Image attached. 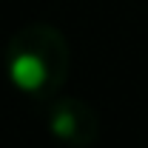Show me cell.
<instances>
[{
    "label": "cell",
    "instance_id": "1",
    "mask_svg": "<svg viewBox=\"0 0 148 148\" xmlns=\"http://www.w3.org/2000/svg\"><path fill=\"white\" fill-rule=\"evenodd\" d=\"M3 69L9 83L32 100H54L71 71V46L51 23H29L6 43Z\"/></svg>",
    "mask_w": 148,
    "mask_h": 148
},
{
    "label": "cell",
    "instance_id": "2",
    "mask_svg": "<svg viewBox=\"0 0 148 148\" xmlns=\"http://www.w3.org/2000/svg\"><path fill=\"white\" fill-rule=\"evenodd\" d=\"M49 131L69 148H91L100 140V114L83 97H60L49 103Z\"/></svg>",
    "mask_w": 148,
    "mask_h": 148
}]
</instances>
